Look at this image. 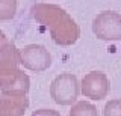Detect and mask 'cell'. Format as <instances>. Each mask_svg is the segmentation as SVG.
<instances>
[{"label":"cell","instance_id":"11","mask_svg":"<svg viewBox=\"0 0 121 116\" xmlns=\"http://www.w3.org/2000/svg\"><path fill=\"white\" fill-rule=\"evenodd\" d=\"M30 116H60V113L52 108H39V110H35Z\"/></svg>","mask_w":121,"mask_h":116},{"label":"cell","instance_id":"1","mask_svg":"<svg viewBox=\"0 0 121 116\" xmlns=\"http://www.w3.org/2000/svg\"><path fill=\"white\" fill-rule=\"evenodd\" d=\"M30 14L41 26L50 30L52 39L58 45H73L80 36V30L76 21L67 11L56 5L36 3L32 6Z\"/></svg>","mask_w":121,"mask_h":116},{"label":"cell","instance_id":"12","mask_svg":"<svg viewBox=\"0 0 121 116\" xmlns=\"http://www.w3.org/2000/svg\"><path fill=\"white\" fill-rule=\"evenodd\" d=\"M9 42H11V41L8 39V36H6L2 30H0V53H2V51L5 50L8 45H9Z\"/></svg>","mask_w":121,"mask_h":116},{"label":"cell","instance_id":"7","mask_svg":"<svg viewBox=\"0 0 121 116\" xmlns=\"http://www.w3.org/2000/svg\"><path fill=\"white\" fill-rule=\"evenodd\" d=\"M27 106V95H20V93L0 95V116H23Z\"/></svg>","mask_w":121,"mask_h":116},{"label":"cell","instance_id":"3","mask_svg":"<svg viewBox=\"0 0 121 116\" xmlns=\"http://www.w3.org/2000/svg\"><path fill=\"white\" fill-rule=\"evenodd\" d=\"M80 88L77 77L71 72H64L58 76L50 84V95L53 101L60 106H70L77 100Z\"/></svg>","mask_w":121,"mask_h":116},{"label":"cell","instance_id":"5","mask_svg":"<svg viewBox=\"0 0 121 116\" xmlns=\"http://www.w3.org/2000/svg\"><path fill=\"white\" fill-rule=\"evenodd\" d=\"M20 60L24 68L35 72H41L52 65V56L45 47L30 44L20 50Z\"/></svg>","mask_w":121,"mask_h":116},{"label":"cell","instance_id":"2","mask_svg":"<svg viewBox=\"0 0 121 116\" xmlns=\"http://www.w3.org/2000/svg\"><path fill=\"white\" fill-rule=\"evenodd\" d=\"M20 50L9 42L0 53V91L2 93H20L27 95L30 78L20 69Z\"/></svg>","mask_w":121,"mask_h":116},{"label":"cell","instance_id":"10","mask_svg":"<svg viewBox=\"0 0 121 116\" xmlns=\"http://www.w3.org/2000/svg\"><path fill=\"white\" fill-rule=\"evenodd\" d=\"M104 116H121V100H112L109 103H106Z\"/></svg>","mask_w":121,"mask_h":116},{"label":"cell","instance_id":"9","mask_svg":"<svg viewBox=\"0 0 121 116\" xmlns=\"http://www.w3.org/2000/svg\"><path fill=\"white\" fill-rule=\"evenodd\" d=\"M17 12V0H0V21L12 20Z\"/></svg>","mask_w":121,"mask_h":116},{"label":"cell","instance_id":"8","mask_svg":"<svg viewBox=\"0 0 121 116\" xmlns=\"http://www.w3.org/2000/svg\"><path fill=\"white\" fill-rule=\"evenodd\" d=\"M70 116H98V112L95 106H92L91 103L79 101L70 110Z\"/></svg>","mask_w":121,"mask_h":116},{"label":"cell","instance_id":"6","mask_svg":"<svg viewBox=\"0 0 121 116\" xmlns=\"http://www.w3.org/2000/svg\"><path fill=\"white\" fill-rule=\"evenodd\" d=\"M111 83L109 78L101 71H92L86 74L82 80V93L91 100H103L109 93Z\"/></svg>","mask_w":121,"mask_h":116},{"label":"cell","instance_id":"4","mask_svg":"<svg viewBox=\"0 0 121 116\" xmlns=\"http://www.w3.org/2000/svg\"><path fill=\"white\" fill-rule=\"evenodd\" d=\"M92 32L101 41L121 39V15L113 11L98 14L92 21Z\"/></svg>","mask_w":121,"mask_h":116}]
</instances>
